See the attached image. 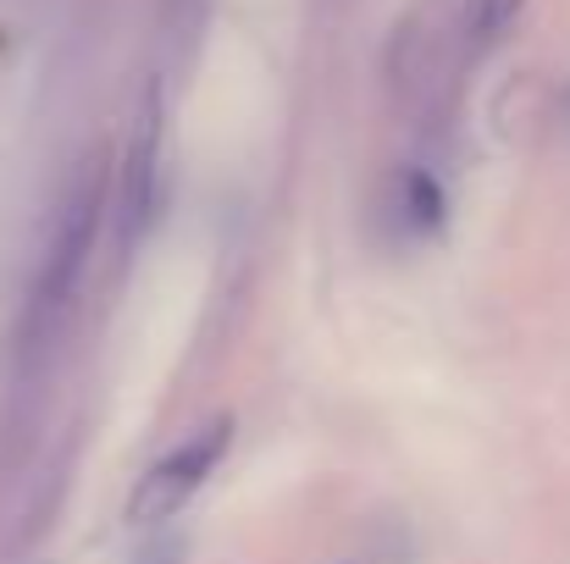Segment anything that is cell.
Segmentation results:
<instances>
[{
  "mask_svg": "<svg viewBox=\"0 0 570 564\" xmlns=\"http://www.w3.org/2000/svg\"><path fill=\"white\" fill-rule=\"evenodd\" d=\"M404 216H410V227H415V232H432V227L443 221V194H438L432 178L410 172V184H404Z\"/></svg>",
  "mask_w": 570,
  "mask_h": 564,
  "instance_id": "obj_4",
  "label": "cell"
},
{
  "mask_svg": "<svg viewBox=\"0 0 570 564\" xmlns=\"http://www.w3.org/2000/svg\"><path fill=\"white\" fill-rule=\"evenodd\" d=\"M227 443H233V420H210V426H199L194 437H184L167 459H156V465L139 476V487H134V498H128V521H134V526H161V521H173L194 493L205 487V476L222 465Z\"/></svg>",
  "mask_w": 570,
  "mask_h": 564,
  "instance_id": "obj_1",
  "label": "cell"
},
{
  "mask_svg": "<svg viewBox=\"0 0 570 564\" xmlns=\"http://www.w3.org/2000/svg\"><path fill=\"white\" fill-rule=\"evenodd\" d=\"M156 145H161V128L156 117H145L139 139H134V156H128V188H122V210H128V238L145 232L150 210H156Z\"/></svg>",
  "mask_w": 570,
  "mask_h": 564,
  "instance_id": "obj_3",
  "label": "cell"
},
{
  "mask_svg": "<svg viewBox=\"0 0 570 564\" xmlns=\"http://www.w3.org/2000/svg\"><path fill=\"white\" fill-rule=\"evenodd\" d=\"M95 227H100V172L67 194V210H61V227H56V244H50V266H45V283H39V299H33L39 310H56L67 299V288L78 283V271L95 249Z\"/></svg>",
  "mask_w": 570,
  "mask_h": 564,
  "instance_id": "obj_2",
  "label": "cell"
}]
</instances>
